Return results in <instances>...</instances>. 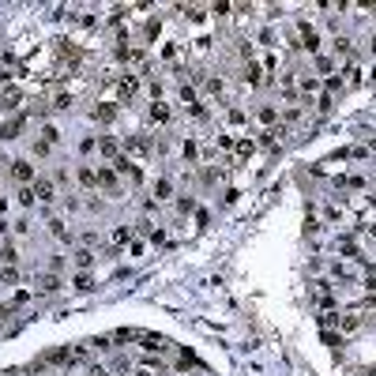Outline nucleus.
Instances as JSON below:
<instances>
[{"label": "nucleus", "mask_w": 376, "mask_h": 376, "mask_svg": "<svg viewBox=\"0 0 376 376\" xmlns=\"http://www.w3.org/2000/svg\"><path fill=\"white\" fill-rule=\"evenodd\" d=\"M11 177H15L19 185H26V181H34V166L26 162V158H15V162H11Z\"/></svg>", "instance_id": "nucleus-1"}, {"label": "nucleus", "mask_w": 376, "mask_h": 376, "mask_svg": "<svg viewBox=\"0 0 376 376\" xmlns=\"http://www.w3.org/2000/svg\"><path fill=\"white\" fill-rule=\"evenodd\" d=\"M34 199H38V203H49V199H53V181H34Z\"/></svg>", "instance_id": "nucleus-2"}, {"label": "nucleus", "mask_w": 376, "mask_h": 376, "mask_svg": "<svg viewBox=\"0 0 376 376\" xmlns=\"http://www.w3.org/2000/svg\"><path fill=\"white\" fill-rule=\"evenodd\" d=\"M38 290H42V293H57L60 290V279H57V275H38Z\"/></svg>", "instance_id": "nucleus-3"}, {"label": "nucleus", "mask_w": 376, "mask_h": 376, "mask_svg": "<svg viewBox=\"0 0 376 376\" xmlns=\"http://www.w3.org/2000/svg\"><path fill=\"white\" fill-rule=\"evenodd\" d=\"M98 151H102L105 158H113V162L120 158V154H117V139H113V136H102V139H98Z\"/></svg>", "instance_id": "nucleus-4"}, {"label": "nucleus", "mask_w": 376, "mask_h": 376, "mask_svg": "<svg viewBox=\"0 0 376 376\" xmlns=\"http://www.w3.org/2000/svg\"><path fill=\"white\" fill-rule=\"evenodd\" d=\"M72 260H76V267H79V271H87V267L94 264V252L83 245V248H76V256H72Z\"/></svg>", "instance_id": "nucleus-5"}, {"label": "nucleus", "mask_w": 376, "mask_h": 376, "mask_svg": "<svg viewBox=\"0 0 376 376\" xmlns=\"http://www.w3.org/2000/svg\"><path fill=\"white\" fill-rule=\"evenodd\" d=\"M76 177H79V185H83V188H94V185H98V173H94L91 166H79Z\"/></svg>", "instance_id": "nucleus-6"}, {"label": "nucleus", "mask_w": 376, "mask_h": 376, "mask_svg": "<svg viewBox=\"0 0 376 376\" xmlns=\"http://www.w3.org/2000/svg\"><path fill=\"white\" fill-rule=\"evenodd\" d=\"M19 128H23V117L8 120V124H4V128H0V139H15V136H19Z\"/></svg>", "instance_id": "nucleus-7"}, {"label": "nucleus", "mask_w": 376, "mask_h": 376, "mask_svg": "<svg viewBox=\"0 0 376 376\" xmlns=\"http://www.w3.org/2000/svg\"><path fill=\"white\" fill-rule=\"evenodd\" d=\"M98 185H102V188H109V192H113V188H117V173H113V170H105V166H102V170H98Z\"/></svg>", "instance_id": "nucleus-8"}, {"label": "nucleus", "mask_w": 376, "mask_h": 376, "mask_svg": "<svg viewBox=\"0 0 376 376\" xmlns=\"http://www.w3.org/2000/svg\"><path fill=\"white\" fill-rule=\"evenodd\" d=\"M139 339H143V350H147V354L166 350V342H162V339H154V335H139Z\"/></svg>", "instance_id": "nucleus-9"}, {"label": "nucleus", "mask_w": 376, "mask_h": 376, "mask_svg": "<svg viewBox=\"0 0 376 376\" xmlns=\"http://www.w3.org/2000/svg\"><path fill=\"white\" fill-rule=\"evenodd\" d=\"M170 192H173V185H170V181H154V199H170Z\"/></svg>", "instance_id": "nucleus-10"}, {"label": "nucleus", "mask_w": 376, "mask_h": 376, "mask_svg": "<svg viewBox=\"0 0 376 376\" xmlns=\"http://www.w3.org/2000/svg\"><path fill=\"white\" fill-rule=\"evenodd\" d=\"M0 260L8 267H15V260H19V252H15V245H0Z\"/></svg>", "instance_id": "nucleus-11"}, {"label": "nucleus", "mask_w": 376, "mask_h": 376, "mask_svg": "<svg viewBox=\"0 0 376 376\" xmlns=\"http://www.w3.org/2000/svg\"><path fill=\"white\" fill-rule=\"evenodd\" d=\"M151 120H158V124H166V120H170V109H166L162 102H154V105H151Z\"/></svg>", "instance_id": "nucleus-12"}, {"label": "nucleus", "mask_w": 376, "mask_h": 376, "mask_svg": "<svg viewBox=\"0 0 376 376\" xmlns=\"http://www.w3.org/2000/svg\"><path fill=\"white\" fill-rule=\"evenodd\" d=\"M49 233H53V237H60V241H72V233L64 230V222H57V218L49 222Z\"/></svg>", "instance_id": "nucleus-13"}, {"label": "nucleus", "mask_w": 376, "mask_h": 376, "mask_svg": "<svg viewBox=\"0 0 376 376\" xmlns=\"http://www.w3.org/2000/svg\"><path fill=\"white\" fill-rule=\"evenodd\" d=\"M76 290H83V293H87V290H94V279H91L87 271H79V275H76Z\"/></svg>", "instance_id": "nucleus-14"}, {"label": "nucleus", "mask_w": 376, "mask_h": 376, "mask_svg": "<svg viewBox=\"0 0 376 376\" xmlns=\"http://www.w3.org/2000/svg\"><path fill=\"white\" fill-rule=\"evenodd\" d=\"M113 241H117V245H128V241H132V230H128V226H117V230H113Z\"/></svg>", "instance_id": "nucleus-15"}, {"label": "nucleus", "mask_w": 376, "mask_h": 376, "mask_svg": "<svg viewBox=\"0 0 376 376\" xmlns=\"http://www.w3.org/2000/svg\"><path fill=\"white\" fill-rule=\"evenodd\" d=\"M0 282H4V286H15V282H19V271H15V267H4V271H0Z\"/></svg>", "instance_id": "nucleus-16"}, {"label": "nucleus", "mask_w": 376, "mask_h": 376, "mask_svg": "<svg viewBox=\"0 0 376 376\" xmlns=\"http://www.w3.org/2000/svg\"><path fill=\"white\" fill-rule=\"evenodd\" d=\"M113 117H117L113 105H98V109H94V120H113Z\"/></svg>", "instance_id": "nucleus-17"}, {"label": "nucleus", "mask_w": 376, "mask_h": 376, "mask_svg": "<svg viewBox=\"0 0 376 376\" xmlns=\"http://www.w3.org/2000/svg\"><path fill=\"white\" fill-rule=\"evenodd\" d=\"M15 196H19V203H23V207H34V188H19Z\"/></svg>", "instance_id": "nucleus-18"}, {"label": "nucleus", "mask_w": 376, "mask_h": 376, "mask_svg": "<svg viewBox=\"0 0 376 376\" xmlns=\"http://www.w3.org/2000/svg\"><path fill=\"white\" fill-rule=\"evenodd\" d=\"M177 211H181V214L196 211V199H192V196H181V199H177Z\"/></svg>", "instance_id": "nucleus-19"}, {"label": "nucleus", "mask_w": 376, "mask_h": 376, "mask_svg": "<svg viewBox=\"0 0 376 376\" xmlns=\"http://www.w3.org/2000/svg\"><path fill=\"white\" fill-rule=\"evenodd\" d=\"M42 139H45V143L53 147V143H57V139H60V132L53 128V124H45V128H42Z\"/></svg>", "instance_id": "nucleus-20"}, {"label": "nucleus", "mask_w": 376, "mask_h": 376, "mask_svg": "<svg viewBox=\"0 0 376 376\" xmlns=\"http://www.w3.org/2000/svg\"><path fill=\"white\" fill-rule=\"evenodd\" d=\"M245 79L252 87H260V68H256V64H248V68H245Z\"/></svg>", "instance_id": "nucleus-21"}, {"label": "nucleus", "mask_w": 376, "mask_h": 376, "mask_svg": "<svg viewBox=\"0 0 376 376\" xmlns=\"http://www.w3.org/2000/svg\"><path fill=\"white\" fill-rule=\"evenodd\" d=\"M260 120H264V124H275V109H271V105H264V109H260Z\"/></svg>", "instance_id": "nucleus-22"}, {"label": "nucleus", "mask_w": 376, "mask_h": 376, "mask_svg": "<svg viewBox=\"0 0 376 376\" xmlns=\"http://www.w3.org/2000/svg\"><path fill=\"white\" fill-rule=\"evenodd\" d=\"M207 91H211V94H222V79H207Z\"/></svg>", "instance_id": "nucleus-23"}, {"label": "nucleus", "mask_w": 376, "mask_h": 376, "mask_svg": "<svg viewBox=\"0 0 376 376\" xmlns=\"http://www.w3.org/2000/svg\"><path fill=\"white\" fill-rule=\"evenodd\" d=\"M91 376H105V373H102V369H94V373H91Z\"/></svg>", "instance_id": "nucleus-24"}, {"label": "nucleus", "mask_w": 376, "mask_h": 376, "mask_svg": "<svg viewBox=\"0 0 376 376\" xmlns=\"http://www.w3.org/2000/svg\"><path fill=\"white\" fill-rule=\"evenodd\" d=\"M139 376H154V373H151V369H143V373H139Z\"/></svg>", "instance_id": "nucleus-25"}, {"label": "nucleus", "mask_w": 376, "mask_h": 376, "mask_svg": "<svg viewBox=\"0 0 376 376\" xmlns=\"http://www.w3.org/2000/svg\"><path fill=\"white\" fill-rule=\"evenodd\" d=\"M373 49H376V38H373Z\"/></svg>", "instance_id": "nucleus-26"}]
</instances>
